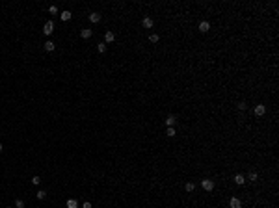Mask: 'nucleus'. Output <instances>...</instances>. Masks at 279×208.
<instances>
[{
  "label": "nucleus",
  "instance_id": "nucleus-1",
  "mask_svg": "<svg viewBox=\"0 0 279 208\" xmlns=\"http://www.w3.org/2000/svg\"><path fill=\"white\" fill-rule=\"evenodd\" d=\"M201 186H203L205 191H212V190H214V180H210V178H203Z\"/></svg>",
  "mask_w": 279,
  "mask_h": 208
},
{
  "label": "nucleus",
  "instance_id": "nucleus-2",
  "mask_svg": "<svg viewBox=\"0 0 279 208\" xmlns=\"http://www.w3.org/2000/svg\"><path fill=\"white\" fill-rule=\"evenodd\" d=\"M52 32H54V22H52V20H47L45 26H43V34L45 36H50Z\"/></svg>",
  "mask_w": 279,
  "mask_h": 208
},
{
  "label": "nucleus",
  "instance_id": "nucleus-3",
  "mask_svg": "<svg viewBox=\"0 0 279 208\" xmlns=\"http://www.w3.org/2000/svg\"><path fill=\"white\" fill-rule=\"evenodd\" d=\"M253 112H255V115H259V117H260V115L266 114V106H264V104H257V106L253 108Z\"/></svg>",
  "mask_w": 279,
  "mask_h": 208
},
{
  "label": "nucleus",
  "instance_id": "nucleus-4",
  "mask_svg": "<svg viewBox=\"0 0 279 208\" xmlns=\"http://www.w3.org/2000/svg\"><path fill=\"white\" fill-rule=\"evenodd\" d=\"M229 206H231V208H242V203H240L238 197H231V201H229Z\"/></svg>",
  "mask_w": 279,
  "mask_h": 208
},
{
  "label": "nucleus",
  "instance_id": "nucleus-5",
  "mask_svg": "<svg viewBox=\"0 0 279 208\" xmlns=\"http://www.w3.org/2000/svg\"><path fill=\"white\" fill-rule=\"evenodd\" d=\"M89 22H93V24H97V22H101V13H97V11H93V13H89Z\"/></svg>",
  "mask_w": 279,
  "mask_h": 208
},
{
  "label": "nucleus",
  "instance_id": "nucleus-6",
  "mask_svg": "<svg viewBox=\"0 0 279 208\" xmlns=\"http://www.w3.org/2000/svg\"><path fill=\"white\" fill-rule=\"evenodd\" d=\"M208 30H210V22H208V20H201L199 22V32L205 34V32H208Z\"/></svg>",
  "mask_w": 279,
  "mask_h": 208
},
{
  "label": "nucleus",
  "instance_id": "nucleus-7",
  "mask_svg": "<svg viewBox=\"0 0 279 208\" xmlns=\"http://www.w3.org/2000/svg\"><path fill=\"white\" fill-rule=\"evenodd\" d=\"M114 39H115V34L112 30H108L106 34H104V43H112Z\"/></svg>",
  "mask_w": 279,
  "mask_h": 208
},
{
  "label": "nucleus",
  "instance_id": "nucleus-8",
  "mask_svg": "<svg viewBox=\"0 0 279 208\" xmlns=\"http://www.w3.org/2000/svg\"><path fill=\"white\" fill-rule=\"evenodd\" d=\"M142 24H143V28H147V30H151V28H153V19H151V17H145V19L142 20Z\"/></svg>",
  "mask_w": 279,
  "mask_h": 208
},
{
  "label": "nucleus",
  "instance_id": "nucleus-9",
  "mask_svg": "<svg viewBox=\"0 0 279 208\" xmlns=\"http://www.w3.org/2000/svg\"><path fill=\"white\" fill-rule=\"evenodd\" d=\"M177 123V115H168L166 117V126H173Z\"/></svg>",
  "mask_w": 279,
  "mask_h": 208
},
{
  "label": "nucleus",
  "instance_id": "nucleus-10",
  "mask_svg": "<svg viewBox=\"0 0 279 208\" xmlns=\"http://www.w3.org/2000/svg\"><path fill=\"white\" fill-rule=\"evenodd\" d=\"M80 36H82V39H89V37L93 36V32H91L89 28H84V30L80 32Z\"/></svg>",
  "mask_w": 279,
  "mask_h": 208
},
{
  "label": "nucleus",
  "instance_id": "nucleus-11",
  "mask_svg": "<svg viewBox=\"0 0 279 208\" xmlns=\"http://www.w3.org/2000/svg\"><path fill=\"white\" fill-rule=\"evenodd\" d=\"M54 48H56L54 41H45V50H47V52H52Z\"/></svg>",
  "mask_w": 279,
  "mask_h": 208
},
{
  "label": "nucleus",
  "instance_id": "nucleus-12",
  "mask_svg": "<svg viewBox=\"0 0 279 208\" xmlns=\"http://www.w3.org/2000/svg\"><path fill=\"white\" fill-rule=\"evenodd\" d=\"M65 206L67 208H78V201H76V199H69L65 203Z\"/></svg>",
  "mask_w": 279,
  "mask_h": 208
},
{
  "label": "nucleus",
  "instance_id": "nucleus-13",
  "mask_svg": "<svg viewBox=\"0 0 279 208\" xmlns=\"http://www.w3.org/2000/svg\"><path fill=\"white\" fill-rule=\"evenodd\" d=\"M235 182H236V184H238V186H242L244 182H246V177H244V175H240V173H238V175H235Z\"/></svg>",
  "mask_w": 279,
  "mask_h": 208
},
{
  "label": "nucleus",
  "instance_id": "nucleus-14",
  "mask_svg": "<svg viewBox=\"0 0 279 208\" xmlns=\"http://www.w3.org/2000/svg\"><path fill=\"white\" fill-rule=\"evenodd\" d=\"M71 11H62V13H60V19H62V20H71Z\"/></svg>",
  "mask_w": 279,
  "mask_h": 208
},
{
  "label": "nucleus",
  "instance_id": "nucleus-15",
  "mask_svg": "<svg viewBox=\"0 0 279 208\" xmlns=\"http://www.w3.org/2000/svg\"><path fill=\"white\" fill-rule=\"evenodd\" d=\"M184 190H186L188 193H192L194 190H195V184H194V182H186V184H184Z\"/></svg>",
  "mask_w": 279,
  "mask_h": 208
},
{
  "label": "nucleus",
  "instance_id": "nucleus-16",
  "mask_svg": "<svg viewBox=\"0 0 279 208\" xmlns=\"http://www.w3.org/2000/svg\"><path fill=\"white\" fill-rule=\"evenodd\" d=\"M97 50L101 52V54H104V52H106V43H104V41H102V43H99V45H97Z\"/></svg>",
  "mask_w": 279,
  "mask_h": 208
},
{
  "label": "nucleus",
  "instance_id": "nucleus-17",
  "mask_svg": "<svg viewBox=\"0 0 279 208\" xmlns=\"http://www.w3.org/2000/svg\"><path fill=\"white\" fill-rule=\"evenodd\" d=\"M166 134H168L169 137H173V136H175L177 132H175V128H173V126H168V130H166Z\"/></svg>",
  "mask_w": 279,
  "mask_h": 208
},
{
  "label": "nucleus",
  "instance_id": "nucleus-18",
  "mask_svg": "<svg viewBox=\"0 0 279 208\" xmlns=\"http://www.w3.org/2000/svg\"><path fill=\"white\" fill-rule=\"evenodd\" d=\"M36 197H37V199H39V201H43V199H45V197H47V193H45V191H43V190H39V191H37V193H36Z\"/></svg>",
  "mask_w": 279,
  "mask_h": 208
},
{
  "label": "nucleus",
  "instance_id": "nucleus-19",
  "mask_svg": "<svg viewBox=\"0 0 279 208\" xmlns=\"http://www.w3.org/2000/svg\"><path fill=\"white\" fill-rule=\"evenodd\" d=\"M246 178H248V180H251V182H255V180H257L259 177H257V173H249V175H248Z\"/></svg>",
  "mask_w": 279,
  "mask_h": 208
},
{
  "label": "nucleus",
  "instance_id": "nucleus-20",
  "mask_svg": "<svg viewBox=\"0 0 279 208\" xmlns=\"http://www.w3.org/2000/svg\"><path fill=\"white\" fill-rule=\"evenodd\" d=\"M158 39H160V37H158L156 34H151V36H149V41H151V43H158Z\"/></svg>",
  "mask_w": 279,
  "mask_h": 208
},
{
  "label": "nucleus",
  "instance_id": "nucleus-21",
  "mask_svg": "<svg viewBox=\"0 0 279 208\" xmlns=\"http://www.w3.org/2000/svg\"><path fill=\"white\" fill-rule=\"evenodd\" d=\"M48 13H50V15H58V8H56V6H50V8H48Z\"/></svg>",
  "mask_w": 279,
  "mask_h": 208
},
{
  "label": "nucleus",
  "instance_id": "nucleus-22",
  "mask_svg": "<svg viewBox=\"0 0 279 208\" xmlns=\"http://www.w3.org/2000/svg\"><path fill=\"white\" fill-rule=\"evenodd\" d=\"M238 110H240V112L248 110V104H246V102H238Z\"/></svg>",
  "mask_w": 279,
  "mask_h": 208
},
{
  "label": "nucleus",
  "instance_id": "nucleus-23",
  "mask_svg": "<svg viewBox=\"0 0 279 208\" xmlns=\"http://www.w3.org/2000/svg\"><path fill=\"white\" fill-rule=\"evenodd\" d=\"M15 206H17V208H24V203L19 199V201H15Z\"/></svg>",
  "mask_w": 279,
  "mask_h": 208
},
{
  "label": "nucleus",
  "instance_id": "nucleus-24",
  "mask_svg": "<svg viewBox=\"0 0 279 208\" xmlns=\"http://www.w3.org/2000/svg\"><path fill=\"white\" fill-rule=\"evenodd\" d=\"M39 182H41L39 177H32V184H39Z\"/></svg>",
  "mask_w": 279,
  "mask_h": 208
},
{
  "label": "nucleus",
  "instance_id": "nucleus-25",
  "mask_svg": "<svg viewBox=\"0 0 279 208\" xmlns=\"http://www.w3.org/2000/svg\"><path fill=\"white\" fill-rule=\"evenodd\" d=\"M82 208H91V203H89V201H86V203L82 204Z\"/></svg>",
  "mask_w": 279,
  "mask_h": 208
},
{
  "label": "nucleus",
  "instance_id": "nucleus-26",
  "mask_svg": "<svg viewBox=\"0 0 279 208\" xmlns=\"http://www.w3.org/2000/svg\"><path fill=\"white\" fill-rule=\"evenodd\" d=\"M0 153H2V143H0Z\"/></svg>",
  "mask_w": 279,
  "mask_h": 208
},
{
  "label": "nucleus",
  "instance_id": "nucleus-27",
  "mask_svg": "<svg viewBox=\"0 0 279 208\" xmlns=\"http://www.w3.org/2000/svg\"><path fill=\"white\" fill-rule=\"evenodd\" d=\"M8 208H11V206H8Z\"/></svg>",
  "mask_w": 279,
  "mask_h": 208
}]
</instances>
